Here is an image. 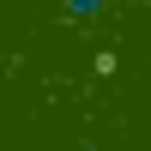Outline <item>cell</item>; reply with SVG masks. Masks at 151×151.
Returning a JSON list of instances; mask_svg holds the SVG:
<instances>
[{
    "instance_id": "6da1fadb",
    "label": "cell",
    "mask_w": 151,
    "mask_h": 151,
    "mask_svg": "<svg viewBox=\"0 0 151 151\" xmlns=\"http://www.w3.org/2000/svg\"><path fill=\"white\" fill-rule=\"evenodd\" d=\"M60 18L67 24H97V18H109V0H60Z\"/></svg>"
}]
</instances>
